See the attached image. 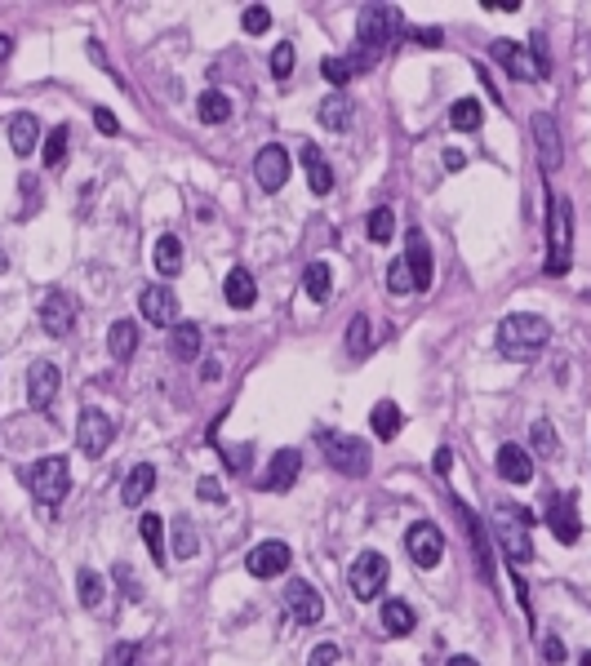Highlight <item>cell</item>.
Instances as JSON below:
<instances>
[{
    "label": "cell",
    "mask_w": 591,
    "mask_h": 666,
    "mask_svg": "<svg viewBox=\"0 0 591 666\" xmlns=\"http://www.w3.org/2000/svg\"><path fill=\"white\" fill-rule=\"evenodd\" d=\"M405 267H409V276H414V289H431V245H427L423 231H409Z\"/></svg>",
    "instance_id": "obj_21"
},
{
    "label": "cell",
    "mask_w": 591,
    "mask_h": 666,
    "mask_svg": "<svg viewBox=\"0 0 591 666\" xmlns=\"http://www.w3.org/2000/svg\"><path fill=\"white\" fill-rule=\"evenodd\" d=\"M138 533H143V542H147V551H152V560L164 564V524L161 515H143V524H138Z\"/></svg>",
    "instance_id": "obj_38"
},
{
    "label": "cell",
    "mask_w": 591,
    "mask_h": 666,
    "mask_svg": "<svg viewBox=\"0 0 591 666\" xmlns=\"http://www.w3.org/2000/svg\"><path fill=\"white\" fill-rule=\"evenodd\" d=\"M294 560V551H289V542H280V538H267V542H258L254 551H249V560L245 568L254 573V577H276V573H285Z\"/></svg>",
    "instance_id": "obj_15"
},
{
    "label": "cell",
    "mask_w": 591,
    "mask_h": 666,
    "mask_svg": "<svg viewBox=\"0 0 591 666\" xmlns=\"http://www.w3.org/2000/svg\"><path fill=\"white\" fill-rule=\"evenodd\" d=\"M196 493L205 498V502H222L227 493H222V484L218 480H210V475H201V484H196Z\"/></svg>",
    "instance_id": "obj_50"
},
{
    "label": "cell",
    "mask_w": 591,
    "mask_h": 666,
    "mask_svg": "<svg viewBox=\"0 0 591 666\" xmlns=\"http://www.w3.org/2000/svg\"><path fill=\"white\" fill-rule=\"evenodd\" d=\"M405 32V18L396 5H370L361 14V27H356V50L370 53V58H382V50Z\"/></svg>",
    "instance_id": "obj_4"
},
{
    "label": "cell",
    "mask_w": 591,
    "mask_h": 666,
    "mask_svg": "<svg viewBox=\"0 0 591 666\" xmlns=\"http://www.w3.org/2000/svg\"><path fill=\"white\" fill-rule=\"evenodd\" d=\"M222 298H227L236 311H249L254 303H258V285H254V276H249L245 267H231L227 280H222Z\"/></svg>",
    "instance_id": "obj_22"
},
{
    "label": "cell",
    "mask_w": 591,
    "mask_h": 666,
    "mask_svg": "<svg viewBox=\"0 0 591 666\" xmlns=\"http://www.w3.org/2000/svg\"><path fill=\"white\" fill-rule=\"evenodd\" d=\"M370 427H374L378 440H396L400 436V427H405V413L396 400H378L374 413H370Z\"/></svg>",
    "instance_id": "obj_27"
},
{
    "label": "cell",
    "mask_w": 591,
    "mask_h": 666,
    "mask_svg": "<svg viewBox=\"0 0 591 666\" xmlns=\"http://www.w3.org/2000/svg\"><path fill=\"white\" fill-rule=\"evenodd\" d=\"M530 440H534V454H542V458H551V454H556V445H560V440H556V427H551L547 417H538V422H534Z\"/></svg>",
    "instance_id": "obj_42"
},
{
    "label": "cell",
    "mask_w": 591,
    "mask_h": 666,
    "mask_svg": "<svg viewBox=\"0 0 591 666\" xmlns=\"http://www.w3.org/2000/svg\"><path fill=\"white\" fill-rule=\"evenodd\" d=\"M134 658H138V644H120L111 653V666H134Z\"/></svg>",
    "instance_id": "obj_54"
},
{
    "label": "cell",
    "mask_w": 591,
    "mask_h": 666,
    "mask_svg": "<svg viewBox=\"0 0 591 666\" xmlns=\"http://www.w3.org/2000/svg\"><path fill=\"white\" fill-rule=\"evenodd\" d=\"M254 178H258L263 192H280L289 183V152L280 143H267L263 152L254 155Z\"/></svg>",
    "instance_id": "obj_12"
},
{
    "label": "cell",
    "mask_w": 591,
    "mask_h": 666,
    "mask_svg": "<svg viewBox=\"0 0 591 666\" xmlns=\"http://www.w3.org/2000/svg\"><path fill=\"white\" fill-rule=\"evenodd\" d=\"M298 160H303V169H307V187H312V196H329V192H333V169H329V160H324L321 147H316V143H303Z\"/></svg>",
    "instance_id": "obj_20"
},
{
    "label": "cell",
    "mask_w": 591,
    "mask_h": 666,
    "mask_svg": "<svg viewBox=\"0 0 591 666\" xmlns=\"http://www.w3.org/2000/svg\"><path fill=\"white\" fill-rule=\"evenodd\" d=\"M94 125H98V129H103V134H120V125H116V116H111L108 107H98V111H94Z\"/></svg>",
    "instance_id": "obj_53"
},
{
    "label": "cell",
    "mask_w": 591,
    "mask_h": 666,
    "mask_svg": "<svg viewBox=\"0 0 591 666\" xmlns=\"http://www.w3.org/2000/svg\"><path fill=\"white\" fill-rule=\"evenodd\" d=\"M387 289H391V294H409V289H414V276H409L405 258L387 262Z\"/></svg>",
    "instance_id": "obj_43"
},
{
    "label": "cell",
    "mask_w": 591,
    "mask_h": 666,
    "mask_svg": "<svg viewBox=\"0 0 591 666\" xmlns=\"http://www.w3.org/2000/svg\"><path fill=\"white\" fill-rule=\"evenodd\" d=\"M267 62H271V76H276V80H285V76L294 71V45H276Z\"/></svg>",
    "instance_id": "obj_45"
},
{
    "label": "cell",
    "mask_w": 591,
    "mask_h": 666,
    "mask_svg": "<svg viewBox=\"0 0 591 666\" xmlns=\"http://www.w3.org/2000/svg\"><path fill=\"white\" fill-rule=\"evenodd\" d=\"M547 524H551V533H556V542H578V533H583V524H578V511H574V498H551V515H547Z\"/></svg>",
    "instance_id": "obj_23"
},
{
    "label": "cell",
    "mask_w": 591,
    "mask_h": 666,
    "mask_svg": "<svg viewBox=\"0 0 591 666\" xmlns=\"http://www.w3.org/2000/svg\"><path fill=\"white\" fill-rule=\"evenodd\" d=\"M370 347H374V338H370V320H365V315H356V320H352V329H347V352L361 360V356H370Z\"/></svg>",
    "instance_id": "obj_40"
},
{
    "label": "cell",
    "mask_w": 591,
    "mask_h": 666,
    "mask_svg": "<svg viewBox=\"0 0 591 666\" xmlns=\"http://www.w3.org/2000/svg\"><path fill=\"white\" fill-rule=\"evenodd\" d=\"M9 50H14V41H9V36H0V62L9 58Z\"/></svg>",
    "instance_id": "obj_56"
},
{
    "label": "cell",
    "mask_w": 591,
    "mask_h": 666,
    "mask_svg": "<svg viewBox=\"0 0 591 666\" xmlns=\"http://www.w3.org/2000/svg\"><path fill=\"white\" fill-rule=\"evenodd\" d=\"M169 529H174V547H169V551H174L178 560H192V556L201 551V533H196V524H192L187 515H174Z\"/></svg>",
    "instance_id": "obj_31"
},
{
    "label": "cell",
    "mask_w": 591,
    "mask_h": 666,
    "mask_svg": "<svg viewBox=\"0 0 591 666\" xmlns=\"http://www.w3.org/2000/svg\"><path fill=\"white\" fill-rule=\"evenodd\" d=\"M156 271H161L164 280H174L183 271V245H178V236H161L156 240Z\"/></svg>",
    "instance_id": "obj_35"
},
{
    "label": "cell",
    "mask_w": 591,
    "mask_h": 666,
    "mask_svg": "<svg viewBox=\"0 0 591 666\" xmlns=\"http://www.w3.org/2000/svg\"><path fill=\"white\" fill-rule=\"evenodd\" d=\"M321 76L329 80V85H333V89H338V94H342V89H347V80H352L356 71H352V62H347V58H324V62H321Z\"/></svg>",
    "instance_id": "obj_41"
},
{
    "label": "cell",
    "mask_w": 591,
    "mask_h": 666,
    "mask_svg": "<svg viewBox=\"0 0 591 666\" xmlns=\"http://www.w3.org/2000/svg\"><path fill=\"white\" fill-rule=\"evenodd\" d=\"M547 342H551V324L534 311H511L498 324V347L507 360H534Z\"/></svg>",
    "instance_id": "obj_1"
},
{
    "label": "cell",
    "mask_w": 591,
    "mask_h": 666,
    "mask_svg": "<svg viewBox=\"0 0 591 666\" xmlns=\"http://www.w3.org/2000/svg\"><path fill=\"white\" fill-rule=\"evenodd\" d=\"M143 320H152V324H161V329L178 320V298H174L169 285H147V289H143Z\"/></svg>",
    "instance_id": "obj_18"
},
{
    "label": "cell",
    "mask_w": 591,
    "mask_h": 666,
    "mask_svg": "<svg viewBox=\"0 0 591 666\" xmlns=\"http://www.w3.org/2000/svg\"><path fill=\"white\" fill-rule=\"evenodd\" d=\"M285 605H289V614L294 622H303V626H316L324 617V600L316 586H307V582H289L285 586Z\"/></svg>",
    "instance_id": "obj_16"
},
{
    "label": "cell",
    "mask_w": 591,
    "mask_h": 666,
    "mask_svg": "<svg viewBox=\"0 0 591 666\" xmlns=\"http://www.w3.org/2000/svg\"><path fill=\"white\" fill-rule=\"evenodd\" d=\"M352 116H356V107L347 94H329L321 103V125L324 129H333V134H342V129H352Z\"/></svg>",
    "instance_id": "obj_28"
},
{
    "label": "cell",
    "mask_w": 591,
    "mask_h": 666,
    "mask_svg": "<svg viewBox=\"0 0 591 666\" xmlns=\"http://www.w3.org/2000/svg\"><path fill=\"white\" fill-rule=\"evenodd\" d=\"M530 524H534V515H530V511H516V507H507V502H502V507H498V515H493V533H498V542H502V551H507V560H511V568H516V573L534 560Z\"/></svg>",
    "instance_id": "obj_5"
},
{
    "label": "cell",
    "mask_w": 591,
    "mask_h": 666,
    "mask_svg": "<svg viewBox=\"0 0 591 666\" xmlns=\"http://www.w3.org/2000/svg\"><path fill=\"white\" fill-rule=\"evenodd\" d=\"M58 387H62L58 364L54 360H36L32 373H27V405H32V409H50L54 396H58Z\"/></svg>",
    "instance_id": "obj_11"
},
{
    "label": "cell",
    "mask_w": 591,
    "mask_h": 666,
    "mask_svg": "<svg viewBox=\"0 0 591 666\" xmlns=\"http://www.w3.org/2000/svg\"><path fill=\"white\" fill-rule=\"evenodd\" d=\"M152 489H156V466H152V462H138V466L125 475V484H120V502H125V507H138Z\"/></svg>",
    "instance_id": "obj_24"
},
{
    "label": "cell",
    "mask_w": 591,
    "mask_h": 666,
    "mask_svg": "<svg viewBox=\"0 0 591 666\" xmlns=\"http://www.w3.org/2000/svg\"><path fill=\"white\" fill-rule=\"evenodd\" d=\"M489 58H493L502 71H511L516 80H542L538 67H534V58H530V50L516 45V41H493V45H489Z\"/></svg>",
    "instance_id": "obj_17"
},
{
    "label": "cell",
    "mask_w": 591,
    "mask_h": 666,
    "mask_svg": "<svg viewBox=\"0 0 591 666\" xmlns=\"http://www.w3.org/2000/svg\"><path fill=\"white\" fill-rule=\"evenodd\" d=\"M449 466H454V449H449V445H440V449H436V458H431V471H436V475H449Z\"/></svg>",
    "instance_id": "obj_51"
},
{
    "label": "cell",
    "mask_w": 591,
    "mask_h": 666,
    "mask_svg": "<svg viewBox=\"0 0 591 666\" xmlns=\"http://www.w3.org/2000/svg\"><path fill=\"white\" fill-rule=\"evenodd\" d=\"M387 573H391V564H387L382 551H361V556L352 560L347 586H352L356 600H374L378 591H382V582H387Z\"/></svg>",
    "instance_id": "obj_6"
},
{
    "label": "cell",
    "mask_w": 591,
    "mask_h": 666,
    "mask_svg": "<svg viewBox=\"0 0 591 666\" xmlns=\"http://www.w3.org/2000/svg\"><path fill=\"white\" fill-rule=\"evenodd\" d=\"M530 134H534V147H538L542 169H547V174L560 169V164H565V143H560V129H556L551 111H534V116H530Z\"/></svg>",
    "instance_id": "obj_10"
},
{
    "label": "cell",
    "mask_w": 591,
    "mask_h": 666,
    "mask_svg": "<svg viewBox=\"0 0 591 666\" xmlns=\"http://www.w3.org/2000/svg\"><path fill=\"white\" fill-rule=\"evenodd\" d=\"M240 27L249 32V36H263L271 27V9H263V5H249L245 14H240Z\"/></svg>",
    "instance_id": "obj_44"
},
{
    "label": "cell",
    "mask_w": 591,
    "mask_h": 666,
    "mask_svg": "<svg viewBox=\"0 0 591 666\" xmlns=\"http://www.w3.org/2000/svg\"><path fill=\"white\" fill-rule=\"evenodd\" d=\"M569 254H574V209L565 196H551L547 205V276H565L569 271Z\"/></svg>",
    "instance_id": "obj_3"
},
{
    "label": "cell",
    "mask_w": 591,
    "mask_h": 666,
    "mask_svg": "<svg viewBox=\"0 0 591 666\" xmlns=\"http://www.w3.org/2000/svg\"><path fill=\"white\" fill-rule=\"evenodd\" d=\"M41 324H45V333L50 338H67L71 329H76V298L71 294H45V303H41Z\"/></svg>",
    "instance_id": "obj_13"
},
{
    "label": "cell",
    "mask_w": 591,
    "mask_h": 666,
    "mask_svg": "<svg viewBox=\"0 0 591 666\" xmlns=\"http://www.w3.org/2000/svg\"><path fill=\"white\" fill-rule=\"evenodd\" d=\"M298 471H303V449H276V454H271L267 475L258 480V489H267V493H285V489H294Z\"/></svg>",
    "instance_id": "obj_14"
},
{
    "label": "cell",
    "mask_w": 591,
    "mask_h": 666,
    "mask_svg": "<svg viewBox=\"0 0 591 666\" xmlns=\"http://www.w3.org/2000/svg\"><path fill=\"white\" fill-rule=\"evenodd\" d=\"M108 352H111V360H120V364L138 352V324H134V320H116V324H111Z\"/></svg>",
    "instance_id": "obj_29"
},
{
    "label": "cell",
    "mask_w": 591,
    "mask_h": 666,
    "mask_svg": "<svg viewBox=\"0 0 591 666\" xmlns=\"http://www.w3.org/2000/svg\"><path fill=\"white\" fill-rule=\"evenodd\" d=\"M36 143H41V125H36V116L18 111V116L9 120V147H14V155H32L36 152Z\"/></svg>",
    "instance_id": "obj_26"
},
{
    "label": "cell",
    "mask_w": 591,
    "mask_h": 666,
    "mask_svg": "<svg viewBox=\"0 0 591 666\" xmlns=\"http://www.w3.org/2000/svg\"><path fill=\"white\" fill-rule=\"evenodd\" d=\"M449 666H481L476 658H449Z\"/></svg>",
    "instance_id": "obj_57"
},
{
    "label": "cell",
    "mask_w": 591,
    "mask_h": 666,
    "mask_svg": "<svg viewBox=\"0 0 591 666\" xmlns=\"http://www.w3.org/2000/svg\"><path fill=\"white\" fill-rule=\"evenodd\" d=\"M111 440H116V422H111V413L80 409V422H76V445H80V454H85V458H103Z\"/></svg>",
    "instance_id": "obj_8"
},
{
    "label": "cell",
    "mask_w": 591,
    "mask_h": 666,
    "mask_svg": "<svg viewBox=\"0 0 591 666\" xmlns=\"http://www.w3.org/2000/svg\"><path fill=\"white\" fill-rule=\"evenodd\" d=\"M116 577H120V591H125L129 600H143V586H138V577H134L125 564H116Z\"/></svg>",
    "instance_id": "obj_48"
},
{
    "label": "cell",
    "mask_w": 591,
    "mask_h": 666,
    "mask_svg": "<svg viewBox=\"0 0 591 666\" xmlns=\"http://www.w3.org/2000/svg\"><path fill=\"white\" fill-rule=\"evenodd\" d=\"M578 666H591V649H587V653H583V662H578Z\"/></svg>",
    "instance_id": "obj_58"
},
{
    "label": "cell",
    "mask_w": 591,
    "mask_h": 666,
    "mask_svg": "<svg viewBox=\"0 0 591 666\" xmlns=\"http://www.w3.org/2000/svg\"><path fill=\"white\" fill-rule=\"evenodd\" d=\"M67 143H71V134H67V125H58L54 134L45 138V169H62L67 164Z\"/></svg>",
    "instance_id": "obj_39"
},
{
    "label": "cell",
    "mask_w": 591,
    "mask_h": 666,
    "mask_svg": "<svg viewBox=\"0 0 591 666\" xmlns=\"http://www.w3.org/2000/svg\"><path fill=\"white\" fill-rule=\"evenodd\" d=\"M196 116H201V125H227L231 120V98L222 89H205L201 103H196Z\"/></svg>",
    "instance_id": "obj_32"
},
{
    "label": "cell",
    "mask_w": 591,
    "mask_h": 666,
    "mask_svg": "<svg viewBox=\"0 0 591 666\" xmlns=\"http://www.w3.org/2000/svg\"><path fill=\"white\" fill-rule=\"evenodd\" d=\"M498 475L507 484H530L534 480V458L521 445H498Z\"/></svg>",
    "instance_id": "obj_19"
},
{
    "label": "cell",
    "mask_w": 591,
    "mask_h": 666,
    "mask_svg": "<svg viewBox=\"0 0 591 666\" xmlns=\"http://www.w3.org/2000/svg\"><path fill=\"white\" fill-rule=\"evenodd\" d=\"M463 164H467V155H463V152H445V169H454V174H458Z\"/></svg>",
    "instance_id": "obj_55"
},
{
    "label": "cell",
    "mask_w": 591,
    "mask_h": 666,
    "mask_svg": "<svg viewBox=\"0 0 591 666\" xmlns=\"http://www.w3.org/2000/svg\"><path fill=\"white\" fill-rule=\"evenodd\" d=\"M409 41H418V45H431V50H436L445 36H440L436 27H414V32H409Z\"/></svg>",
    "instance_id": "obj_52"
},
{
    "label": "cell",
    "mask_w": 591,
    "mask_h": 666,
    "mask_svg": "<svg viewBox=\"0 0 591 666\" xmlns=\"http://www.w3.org/2000/svg\"><path fill=\"white\" fill-rule=\"evenodd\" d=\"M382 631L387 635H409L414 631V609L405 600H387L382 605Z\"/></svg>",
    "instance_id": "obj_34"
},
{
    "label": "cell",
    "mask_w": 591,
    "mask_h": 666,
    "mask_svg": "<svg viewBox=\"0 0 591 666\" xmlns=\"http://www.w3.org/2000/svg\"><path fill=\"white\" fill-rule=\"evenodd\" d=\"M391 231H396V213L387 205H378L370 218H365V236L374 240V245H387L391 240Z\"/></svg>",
    "instance_id": "obj_37"
},
{
    "label": "cell",
    "mask_w": 591,
    "mask_h": 666,
    "mask_svg": "<svg viewBox=\"0 0 591 666\" xmlns=\"http://www.w3.org/2000/svg\"><path fill=\"white\" fill-rule=\"evenodd\" d=\"M481 120H484V111H481L476 98H458V103L449 107V125H454V129H463V134L481 129Z\"/></svg>",
    "instance_id": "obj_36"
},
{
    "label": "cell",
    "mask_w": 591,
    "mask_h": 666,
    "mask_svg": "<svg viewBox=\"0 0 591 666\" xmlns=\"http://www.w3.org/2000/svg\"><path fill=\"white\" fill-rule=\"evenodd\" d=\"M321 440H324V458L333 462L342 475H352V480L370 475V445L365 440H356V436H321Z\"/></svg>",
    "instance_id": "obj_7"
},
{
    "label": "cell",
    "mask_w": 591,
    "mask_h": 666,
    "mask_svg": "<svg viewBox=\"0 0 591 666\" xmlns=\"http://www.w3.org/2000/svg\"><path fill=\"white\" fill-rule=\"evenodd\" d=\"M303 294H307L312 303H329V294H333V271H329V262H307V271H303Z\"/></svg>",
    "instance_id": "obj_30"
},
{
    "label": "cell",
    "mask_w": 591,
    "mask_h": 666,
    "mask_svg": "<svg viewBox=\"0 0 591 666\" xmlns=\"http://www.w3.org/2000/svg\"><path fill=\"white\" fill-rule=\"evenodd\" d=\"M542 662L565 666V644H560V635H542Z\"/></svg>",
    "instance_id": "obj_46"
},
{
    "label": "cell",
    "mask_w": 591,
    "mask_h": 666,
    "mask_svg": "<svg viewBox=\"0 0 591 666\" xmlns=\"http://www.w3.org/2000/svg\"><path fill=\"white\" fill-rule=\"evenodd\" d=\"M218 454L227 458L231 471H245V466H249V445H236V449H231V445H218Z\"/></svg>",
    "instance_id": "obj_47"
},
{
    "label": "cell",
    "mask_w": 591,
    "mask_h": 666,
    "mask_svg": "<svg viewBox=\"0 0 591 666\" xmlns=\"http://www.w3.org/2000/svg\"><path fill=\"white\" fill-rule=\"evenodd\" d=\"M342 658H338V649L333 644H316L312 649V658H307V666H338Z\"/></svg>",
    "instance_id": "obj_49"
},
{
    "label": "cell",
    "mask_w": 591,
    "mask_h": 666,
    "mask_svg": "<svg viewBox=\"0 0 591 666\" xmlns=\"http://www.w3.org/2000/svg\"><path fill=\"white\" fill-rule=\"evenodd\" d=\"M405 551H409V560L418 564V568H436L440 556H445V533H440L431 520H418V524L405 533Z\"/></svg>",
    "instance_id": "obj_9"
},
{
    "label": "cell",
    "mask_w": 591,
    "mask_h": 666,
    "mask_svg": "<svg viewBox=\"0 0 591 666\" xmlns=\"http://www.w3.org/2000/svg\"><path fill=\"white\" fill-rule=\"evenodd\" d=\"M201 347H205L201 324H192V320L174 324V333H169V352H174V360H201Z\"/></svg>",
    "instance_id": "obj_25"
},
{
    "label": "cell",
    "mask_w": 591,
    "mask_h": 666,
    "mask_svg": "<svg viewBox=\"0 0 591 666\" xmlns=\"http://www.w3.org/2000/svg\"><path fill=\"white\" fill-rule=\"evenodd\" d=\"M23 480H27L32 498L41 502V515H54V507L67 498V493H71V466H67L62 454H50V458L32 462Z\"/></svg>",
    "instance_id": "obj_2"
},
{
    "label": "cell",
    "mask_w": 591,
    "mask_h": 666,
    "mask_svg": "<svg viewBox=\"0 0 591 666\" xmlns=\"http://www.w3.org/2000/svg\"><path fill=\"white\" fill-rule=\"evenodd\" d=\"M76 591H80V605H85V609H98V605L108 600V582H103V573H98V568H80Z\"/></svg>",
    "instance_id": "obj_33"
}]
</instances>
